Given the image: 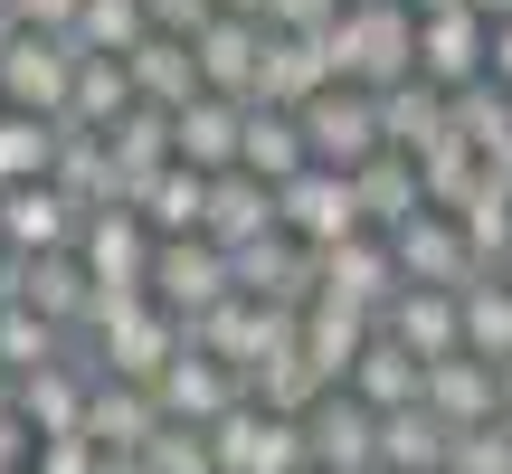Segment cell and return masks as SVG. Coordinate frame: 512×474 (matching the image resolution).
I'll return each instance as SVG.
<instances>
[{"instance_id": "1", "label": "cell", "mask_w": 512, "mask_h": 474, "mask_svg": "<svg viewBox=\"0 0 512 474\" xmlns=\"http://www.w3.org/2000/svg\"><path fill=\"white\" fill-rule=\"evenodd\" d=\"M313 48H323L332 86L389 95V86H408V76H418V10H408V0H351L342 29L313 38Z\"/></svg>"}, {"instance_id": "2", "label": "cell", "mask_w": 512, "mask_h": 474, "mask_svg": "<svg viewBox=\"0 0 512 474\" xmlns=\"http://www.w3.org/2000/svg\"><path fill=\"white\" fill-rule=\"evenodd\" d=\"M181 351H190V323L171 304H152V294L95 304V323H86V370H105V380H143L152 389Z\"/></svg>"}, {"instance_id": "3", "label": "cell", "mask_w": 512, "mask_h": 474, "mask_svg": "<svg viewBox=\"0 0 512 474\" xmlns=\"http://www.w3.org/2000/svg\"><path fill=\"white\" fill-rule=\"evenodd\" d=\"M152 256H162V237L143 228V209H95V219H86V237H76V266H86L95 304L152 294Z\"/></svg>"}, {"instance_id": "4", "label": "cell", "mask_w": 512, "mask_h": 474, "mask_svg": "<svg viewBox=\"0 0 512 474\" xmlns=\"http://www.w3.org/2000/svg\"><path fill=\"white\" fill-rule=\"evenodd\" d=\"M0 95H10V114L67 124V95H76V38L10 29V38H0Z\"/></svg>"}, {"instance_id": "5", "label": "cell", "mask_w": 512, "mask_h": 474, "mask_svg": "<svg viewBox=\"0 0 512 474\" xmlns=\"http://www.w3.org/2000/svg\"><path fill=\"white\" fill-rule=\"evenodd\" d=\"M304 152L323 171H361V162H380L389 152V133H380V95L370 86H332V95H313L304 105Z\"/></svg>"}, {"instance_id": "6", "label": "cell", "mask_w": 512, "mask_h": 474, "mask_svg": "<svg viewBox=\"0 0 512 474\" xmlns=\"http://www.w3.org/2000/svg\"><path fill=\"white\" fill-rule=\"evenodd\" d=\"M209 456H219V474H313L304 418H275V408H256V399L209 427Z\"/></svg>"}, {"instance_id": "7", "label": "cell", "mask_w": 512, "mask_h": 474, "mask_svg": "<svg viewBox=\"0 0 512 474\" xmlns=\"http://www.w3.org/2000/svg\"><path fill=\"white\" fill-rule=\"evenodd\" d=\"M228 294H238L228 247H209V237H162V256H152V304H171L181 323H200V313H219Z\"/></svg>"}, {"instance_id": "8", "label": "cell", "mask_w": 512, "mask_h": 474, "mask_svg": "<svg viewBox=\"0 0 512 474\" xmlns=\"http://www.w3.org/2000/svg\"><path fill=\"white\" fill-rule=\"evenodd\" d=\"M418 76H427L437 95L484 86V76H494V19H484V10H437V19H418Z\"/></svg>"}, {"instance_id": "9", "label": "cell", "mask_w": 512, "mask_h": 474, "mask_svg": "<svg viewBox=\"0 0 512 474\" xmlns=\"http://www.w3.org/2000/svg\"><path fill=\"white\" fill-rule=\"evenodd\" d=\"M275 209H285V237L294 247H351L370 219H361V190H351V171H323L313 162L304 181L275 190Z\"/></svg>"}, {"instance_id": "10", "label": "cell", "mask_w": 512, "mask_h": 474, "mask_svg": "<svg viewBox=\"0 0 512 474\" xmlns=\"http://www.w3.org/2000/svg\"><path fill=\"white\" fill-rule=\"evenodd\" d=\"M0 304L48 313L67 342H86V323H95V285H86V266H76V256H10V275H0Z\"/></svg>"}, {"instance_id": "11", "label": "cell", "mask_w": 512, "mask_h": 474, "mask_svg": "<svg viewBox=\"0 0 512 474\" xmlns=\"http://www.w3.org/2000/svg\"><path fill=\"white\" fill-rule=\"evenodd\" d=\"M162 399H152L143 380H105L95 370V389H86V446L95 456H152V437H162Z\"/></svg>"}, {"instance_id": "12", "label": "cell", "mask_w": 512, "mask_h": 474, "mask_svg": "<svg viewBox=\"0 0 512 474\" xmlns=\"http://www.w3.org/2000/svg\"><path fill=\"white\" fill-rule=\"evenodd\" d=\"M323 294L332 304H361L370 323H380L389 304H399L408 294V275H399V247H389V237H351V247H323Z\"/></svg>"}, {"instance_id": "13", "label": "cell", "mask_w": 512, "mask_h": 474, "mask_svg": "<svg viewBox=\"0 0 512 474\" xmlns=\"http://www.w3.org/2000/svg\"><path fill=\"white\" fill-rule=\"evenodd\" d=\"M152 399H162L171 427H219L228 408H247V380L228 361H209V351H181V361L152 380Z\"/></svg>"}, {"instance_id": "14", "label": "cell", "mask_w": 512, "mask_h": 474, "mask_svg": "<svg viewBox=\"0 0 512 474\" xmlns=\"http://www.w3.org/2000/svg\"><path fill=\"white\" fill-rule=\"evenodd\" d=\"M389 247H399V275H408V285H437V294H465V285L484 275L475 247H465V228H456V209H427V219H408Z\"/></svg>"}, {"instance_id": "15", "label": "cell", "mask_w": 512, "mask_h": 474, "mask_svg": "<svg viewBox=\"0 0 512 474\" xmlns=\"http://www.w3.org/2000/svg\"><path fill=\"white\" fill-rule=\"evenodd\" d=\"M304 456H313V474H380V418L351 389H332L304 418Z\"/></svg>"}, {"instance_id": "16", "label": "cell", "mask_w": 512, "mask_h": 474, "mask_svg": "<svg viewBox=\"0 0 512 474\" xmlns=\"http://www.w3.org/2000/svg\"><path fill=\"white\" fill-rule=\"evenodd\" d=\"M427 418L437 427H503V380H494V361H475V351H456V361H427Z\"/></svg>"}, {"instance_id": "17", "label": "cell", "mask_w": 512, "mask_h": 474, "mask_svg": "<svg viewBox=\"0 0 512 474\" xmlns=\"http://www.w3.org/2000/svg\"><path fill=\"white\" fill-rule=\"evenodd\" d=\"M190 57H200V95H228V105H256V57H266V29L256 19H209L200 38H190Z\"/></svg>"}, {"instance_id": "18", "label": "cell", "mask_w": 512, "mask_h": 474, "mask_svg": "<svg viewBox=\"0 0 512 474\" xmlns=\"http://www.w3.org/2000/svg\"><path fill=\"white\" fill-rule=\"evenodd\" d=\"M0 237H10V256H76L86 219L57 200V181H29V190H0Z\"/></svg>"}, {"instance_id": "19", "label": "cell", "mask_w": 512, "mask_h": 474, "mask_svg": "<svg viewBox=\"0 0 512 474\" xmlns=\"http://www.w3.org/2000/svg\"><path fill=\"white\" fill-rule=\"evenodd\" d=\"M86 389H95V370L86 361H57V370H29V380H10V408L29 418V437L48 446V437H86Z\"/></svg>"}, {"instance_id": "20", "label": "cell", "mask_w": 512, "mask_h": 474, "mask_svg": "<svg viewBox=\"0 0 512 474\" xmlns=\"http://www.w3.org/2000/svg\"><path fill=\"white\" fill-rule=\"evenodd\" d=\"M171 152H181L190 171H238V152H247V105H228V95H190L181 114H171Z\"/></svg>"}, {"instance_id": "21", "label": "cell", "mask_w": 512, "mask_h": 474, "mask_svg": "<svg viewBox=\"0 0 512 474\" xmlns=\"http://www.w3.org/2000/svg\"><path fill=\"white\" fill-rule=\"evenodd\" d=\"M380 332L399 351H418V361H456V351H465V304H456V294H437V285H408L399 304L380 313Z\"/></svg>"}, {"instance_id": "22", "label": "cell", "mask_w": 512, "mask_h": 474, "mask_svg": "<svg viewBox=\"0 0 512 474\" xmlns=\"http://www.w3.org/2000/svg\"><path fill=\"white\" fill-rule=\"evenodd\" d=\"M275 228H285V209H275V190L266 181H256V171H219V181H209V247H228V256H238V247H256V237H275Z\"/></svg>"}, {"instance_id": "23", "label": "cell", "mask_w": 512, "mask_h": 474, "mask_svg": "<svg viewBox=\"0 0 512 474\" xmlns=\"http://www.w3.org/2000/svg\"><path fill=\"white\" fill-rule=\"evenodd\" d=\"M313 95H332V67H323V48H313V38H285V29H266V57H256V105H275V114H304Z\"/></svg>"}, {"instance_id": "24", "label": "cell", "mask_w": 512, "mask_h": 474, "mask_svg": "<svg viewBox=\"0 0 512 474\" xmlns=\"http://www.w3.org/2000/svg\"><path fill=\"white\" fill-rule=\"evenodd\" d=\"M105 152H114V181H124V209H143V190L181 162V152H171V114H162V105H133L124 124L105 133Z\"/></svg>"}, {"instance_id": "25", "label": "cell", "mask_w": 512, "mask_h": 474, "mask_svg": "<svg viewBox=\"0 0 512 474\" xmlns=\"http://www.w3.org/2000/svg\"><path fill=\"white\" fill-rule=\"evenodd\" d=\"M370 342H380V323H370L361 304H332V294H323V304H304V361L323 370L332 389H351V370H361Z\"/></svg>"}, {"instance_id": "26", "label": "cell", "mask_w": 512, "mask_h": 474, "mask_svg": "<svg viewBox=\"0 0 512 474\" xmlns=\"http://www.w3.org/2000/svg\"><path fill=\"white\" fill-rule=\"evenodd\" d=\"M380 133H389V152L427 162L437 143H456V105H446L427 76H408V86H389V95H380Z\"/></svg>"}, {"instance_id": "27", "label": "cell", "mask_w": 512, "mask_h": 474, "mask_svg": "<svg viewBox=\"0 0 512 474\" xmlns=\"http://www.w3.org/2000/svg\"><path fill=\"white\" fill-rule=\"evenodd\" d=\"M351 190H361L370 237H399L408 219H427V181H418V162H408V152H380V162H361V171H351Z\"/></svg>"}, {"instance_id": "28", "label": "cell", "mask_w": 512, "mask_h": 474, "mask_svg": "<svg viewBox=\"0 0 512 474\" xmlns=\"http://www.w3.org/2000/svg\"><path fill=\"white\" fill-rule=\"evenodd\" d=\"M57 200L76 209V219H95V209H124V181H114V152H105V133H67L57 143Z\"/></svg>"}, {"instance_id": "29", "label": "cell", "mask_w": 512, "mask_h": 474, "mask_svg": "<svg viewBox=\"0 0 512 474\" xmlns=\"http://www.w3.org/2000/svg\"><path fill=\"white\" fill-rule=\"evenodd\" d=\"M351 399H361L370 418H399V408L427 399V361H418V351H399V342L380 332V342L361 351V370H351Z\"/></svg>"}, {"instance_id": "30", "label": "cell", "mask_w": 512, "mask_h": 474, "mask_svg": "<svg viewBox=\"0 0 512 474\" xmlns=\"http://www.w3.org/2000/svg\"><path fill=\"white\" fill-rule=\"evenodd\" d=\"M133 105H143V95H133V67H124V57H86V48H76V95H67V133H114V124H124Z\"/></svg>"}, {"instance_id": "31", "label": "cell", "mask_w": 512, "mask_h": 474, "mask_svg": "<svg viewBox=\"0 0 512 474\" xmlns=\"http://www.w3.org/2000/svg\"><path fill=\"white\" fill-rule=\"evenodd\" d=\"M238 171H256V181H266V190L304 181V171H313V152H304V114L247 105V152H238Z\"/></svg>"}, {"instance_id": "32", "label": "cell", "mask_w": 512, "mask_h": 474, "mask_svg": "<svg viewBox=\"0 0 512 474\" xmlns=\"http://www.w3.org/2000/svg\"><path fill=\"white\" fill-rule=\"evenodd\" d=\"M124 67H133V95H143V105H162V114H181L190 95H200V57H190V38H162V29H152Z\"/></svg>"}, {"instance_id": "33", "label": "cell", "mask_w": 512, "mask_h": 474, "mask_svg": "<svg viewBox=\"0 0 512 474\" xmlns=\"http://www.w3.org/2000/svg\"><path fill=\"white\" fill-rule=\"evenodd\" d=\"M57 361H76L67 332L29 304H0V380H29V370H57Z\"/></svg>"}, {"instance_id": "34", "label": "cell", "mask_w": 512, "mask_h": 474, "mask_svg": "<svg viewBox=\"0 0 512 474\" xmlns=\"http://www.w3.org/2000/svg\"><path fill=\"white\" fill-rule=\"evenodd\" d=\"M143 228H152V237H200V228H209V171L171 162L162 181L143 190Z\"/></svg>"}, {"instance_id": "35", "label": "cell", "mask_w": 512, "mask_h": 474, "mask_svg": "<svg viewBox=\"0 0 512 474\" xmlns=\"http://www.w3.org/2000/svg\"><path fill=\"white\" fill-rule=\"evenodd\" d=\"M446 446H456V427H437L427 408L380 418V474H446Z\"/></svg>"}, {"instance_id": "36", "label": "cell", "mask_w": 512, "mask_h": 474, "mask_svg": "<svg viewBox=\"0 0 512 474\" xmlns=\"http://www.w3.org/2000/svg\"><path fill=\"white\" fill-rule=\"evenodd\" d=\"M247 399H256V408H275V418H313V408L332 399V380L304 361V342H294V351H275V361L247 380Z\"/></svg>"}, {"instance_id": "37", "label": "cell", "mask_w": 512, "mask_h": 474, "mask_svg": "<svg viewBox=\"0 0 512 474\" xmlns=\"http://www.w3.org/2000/svg\"><path fill=\"white\" fill-rule=\"evenodd\" d=\"M57 143L67 124H38V114H0V190H29L57 171Z\"/></svg>"}, {"instance_id": "38", "label": "cell", "mask_w": 512, "mask_h": 474, "mask_svg": "<svg viewBox=\"0 0 512 474\" xmlns=\"http://www.w3.org/2000/svg\"><path fill=\"white\" fill-rule=\"evenodd\" d=\"M465 304V351H475V361H512V285H494V275H475V285L456 294Z\"/></svg>"}, {"instance_id": "39", "label": "cell", "mask_w": 512, "mask_h": 474, "mask_svg": "<svg viewBox=\"0 0 512 474\" xmlns=\"http://www.w3.org/2000/svg\"><path fill=\"white\" fill-rule=\"evenodd\" d=\"M456 228H465V247H475V266H484V275L512 256V190L494 181V171H484V190L456 209Z\"/></svg>"}, {"instance_id": "40", "label": "cell", "mask_w": 512, "mask_h": 474, "mask_svg": "<svg viewBox=\"0 0 512 474\" xmlns=\"http://www.w3.org/2000/svg\"><path fill=\"white\" fill-rule=\"evenodd\" d=\"M143 38H152L143 0H86V19H76V48H86V57H133Z\"/></svg>"}, {"instance_id": "41", "label": "cell", "mask_w": 512, "mask_h": 474, "mask_svg": "<svg viewBox=\"0 0 512 474\" xmlns=\"http://www.w3.org/2000/svg\"><path fill=\"white\" fill-rule=\"evenodd\" d=\"M418 181H427V209H465V200L484 190V152L456 133V143H437V152L418 162Z\"/></svg>"}, {"instance_id": "42", "label": "cell", "mask_w": 512, "mask_h": 474, "mask_svg": "<svg viewBox=\"0 0 512 474\" xmlns=\"http://www.w3.org/2000/svg\"><path fill=\"white\" fill-rule=\"evenodd\" d=\"M446 105H456V133L484 152V162H494V152H512V95L494 86V76H484V86H465V95H446Z\"/></svg>"}, {"instance_id": "43", "label": "cell", "mask_w": 512, "mask_h": 474, "mask_svg": "<svg viewBox=\"0 0 512 474\" xmlns=\"http://www.w3.org/2000/svg\"><path fill=\"white\" fill-rule=\"evenodd\" d=\"M143 474H219V456H209V427H162L152 437Z\"/></svg>"}, {"instance_id": "44", "label": "cell", "mask_w": 512, "mask_h": 474, "mask_svg": "<svg viewBox=\"0 0 512 474\" xmlns=\"http://www.w3.org/2000/svg\"><path fill=\"white\" fill-rule=\"evenodd\" d=\"M446 474H512V427H465L446 446Z\"/></svg>"}, {"instance_id": "45", "label": "cell", "mask_w": 512, "mask_h": 474, "mask_svg": "<svg viewBox=\"0 0 512 474\" xmlns=\"http://www.w3.org/2000/svg\"><path fill=\"white\" fill-rule=\"evenodd\" d=\"M342 10H351V0H266V29H285V38H332V29H342Z\"/></svg>"}, {"instance_id": "46", "label": "cell", "mask_w": 512, "mask_h": 474, "mask_svg": "<svg viewBox=\"0 0 512 474\" xmlns=\"http://www.w3.org/2000/svg\"><path fill=\"white\" fill-rule=\"evenodd\" d=\"M143 10H152V29H162V38H200L209 19H219V0H143Z\"/></svg>"}, {"instance_id": "47", "label": "cell", "mask_w": 512, "mask_h": 474, "mask_svg": "<svg viewBox=\"0 0 512 474\" xmlns=\"http://www.w3.org/2000/svg\"><path fill=\"white\" fill-rule=\"evenodd\" d=\"M10 10H19V29H38V38H76L86 0H10Z\"/></svg>"}, {"instance_id": "48", "label": "cell", "mask_w": 512, "mask_h": 474, "mask_svg": "<svg viewBox=\"0 0 512 474\" xmlns=\"http://www.w3.org/2000/svg\"><path fill=\"white\" fill-rule=\"evenodd\" d=\"M95 465H105V456H95L86 437H48V446L29 456V474H95Z\"/></svg>"}, {"instance_id": "49", "label": "cell", "mask_w": 512, "mask_h": 474, "mask_svg": "<svg viewBox=\"0 0 512 474\" xmlns=\"http://www.w3.org/2000/svg\"><path fill=\"white\" fill-rule=\"evenodd\" d=\"M29 456H38L29 418H19V408H0V474H29Z\"/></svg>"}, {"instance_id": "50", "label": "cell", "mask_w": 512, "mask_h": 474, "mask_svg": "<svg viewBox=\"0 0 512 474\" xmlns=\"http://www.w3.org/2000/svg\"><path fill=\"white\" fill-rule=\"evenodd\" d=\"M494 86L512 95V19H494Z\"/></svg>"}, {"instance_id": "51", "label": "cell", "mask_w": 512, "mask_h": 474, "mask_svg": "<svg viewBox=\"0 0 512 474\" xmlns=\"http://www.w3.org/2000/svg\"><path fill=\"white\" fill-rule=\"evenodd\" d=\"M228 19H256V29H266V0H219Z\"/></svg>"}, {"instance_id": "52", "label": "cell", "mask_w": 512, "mask_h": 474, "mask_svg": "<svg viewBox=\"0 0 512 474\" xmlns=\"http://www.w3.org/2000/svg\"><path fill=\"white\" fill-rule=\"evenodd\" d=\"M95 474H143V456H105V465H95Z\"/></svg>"}, {"instance_id": "53", "label": "cell", "mask_w": 512, "mask_h": 474, "mask_svg": "<svg viewBox=\"0 0 512 474\" xmlns=\"http://www.w3.org/2000/svg\"><path fill=\"white\" fill-rule=\"evenodd\" d=\"M408 10H418V19H437V10H465V0H408Z\"/></svg>"}, {"instance_id": "54", "label": "cell", "mask_w": 512, "mask_h": 474, "mask_svg": "<svg viewBox=\"0 0 512 474\" xmlns=\"http://www.w3.org/2000/svg\"><path fill=\"white\" fill-rule=\"evenodd\" d=\"M465 10H484V19H512V0H465Z\"/></svg>"}, {"instance_id": "55", "label": "cell", "mask_w": 512, "mask_h": 474, "mask_svg": "<svg viewBox=\"0 0 512 474\" xmlns=\"http://www.w3.org/2000/svg\"><path fill=\"white\" fill-rule=\"evenodd\" d=\"M494 380H503V427H512V361H503V370H494Z\"/></svg>"}, {"instance_id": "56", "label": "cell", "mask_w": 512, "mask_h": 474, "mask_svg": "<svg viewBox=\"0 0 512 474\" xmlns=\"http://www.w3.org/2000/svg\"><path fill=\"white\" fill-rule=\"evenodd\" d=\"M10 29H19V10H10V0H0V38H10Z\"/></svg>"}, {"instance_id": "57", "label": "cell", "mask_w": 512, "mask_h": 474, "mask_svg": "<svg viewBox=\"0 0 512 474\" xmlns=\"http://www.w3.org/2000/svg\"><path fill=\"white\" fill-rule=\"evenodd\" d=\"M494 285H512V256H503V266H494Z\"/></svg>"}, {"instance_id": "58", "label": "cell", "mask_w": 512, "mask_h": 474, "mask_svg": "<svg viewBox=\"0 0 512 474\" xmlns=\"http://www.w3.org/2000/svg\"><path fill=\"white\" fill-rule=\"evenodd\" d=\"M0 275H10V237H0Z\"/></svg>"}, {"instance_id": "59", "label": "cell", "mask_w": 512, "mask_h": 474, "mask_svg": "<svg viewBox=\"0 0 512 474\" xmlns=\"http://www.w3.org/2000/svg\"><path fill=\"white\" fill-rule=\"evenodd\" d=\"M0 114H10V95H0Z\"/></svg>"}]
</instances>
